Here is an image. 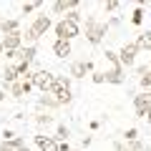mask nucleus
Wrapping results in <instances>:
<instances>
[{
	"instance_id": "nucleus-1",
	"label": "nucleus",
	"mask_w": 151,
	"mask_h": 151,
	"mask_svg": "<svg viewBox=\"0 0 151 151\" xmlns=\"http://www.w3.org/2000/svg\"><path fill=\"white\" fill-rule=\"evenodd\" d=\"M108 33V23H98L93 15L86 18V40L91 45H98L103 40V35Z\"/></svg>"
},
{
	"instance_id": "nucleus-2",
	"label": "nucleus",
	"mask_w": 151,
	"mask_h": 151,
	"mask_svg": "<svg viewBox=\"0 0 151 151\" xmlns=\"http://www.w3.org/2000/svg\"><path fill=\"white\" fill-rule=\"evenodd\" d=\"M53 78H55V76L50 73V70H45V68H40V70H30V73L25 76V81H30L33 88H38L40 93H48V91H50V86H53Z\"/></svg>"
},
{
	"instance_id": "nucleus-3",
	"label": "nucleus",
	"mask_w": 151,
	"mask_h": 151,
	"mask_svg": "<svg viewBox=\"0 0 151 151\" xmlns=\"http://www.w3.org/2000/svg\"><path fill=\"white\" fill-rule=\"evenodd\" d=\"M141 50H139V45L131 40V43H124L121 45V50L116 55H119V63H121V68H134L136 65V55H139Z\"/></svg>"
},
{
	"instance_id": "nucleus-4",
	"label": "nucleus",
	"mask_w": 151,
	"mask_h": 151,
	"mask_svg": "<svg viewBox=\"0 0 151 151\" xmlns=\"http://www.w3.org/2000/svg\"><path fill=\"white\" fill-rule=\"evenodd\" d=\"M55 35H58V40H73V38L81 35V25H76V23H68V20H58L53 25Z\"/></svg>"
},
{
	"instance_id": "nucleus-5",
	"label": "nucleus",
	"mask_w": 151,
	"mask_h": 151,
	"mask_svg": "<svg viewBox=\"0 0 151 151\" xmlns=\"http://www.w3.org/2000/svg\"><path fill=\"white\" fill-rule=\"evenodd\" d=\"M134 111L136 119H146V113L151 111V91H141L134 96Z\"/></svg>"
},
{
	"instance_id": "nucleus-6",
	"label": "nucleus",
	"mask_w": 151,
	"mask_h": 151,
	"mask_svg": "<svg viewBox=\"0 0 151 151\" xmlns=\"http://www.w3.org/2000/svg\"><path fill=\"white\" fill-rule=\"evenodd\" d=\"M88 73H93V60H73L70 68H68L70 81H73V78H86Z\"/></svg>"
},
{
	"instance_id": "nucleus-7",
	"label": "nucleus",
	"mask_w": 151,
	"mask_h": 151,
	"mask_svg": "<svg viewBox=\"0 0 151 151\" xmlns=\"http://www.w3.org/2000/svg\"><path fill=\"white\" fill-rule=\"evenodd\" d=\"M28 28H30L38 38H43L45 33L53 28V20H50V15H45V13H43V15H35V18H33V23H30Z\"/></svg>"
},
{
	"instance_id": "nucleus-8",
	"label": "nucleus",
	"mask_w": 151,
	"mask_h": 151,
	"mask_svg": "<svg viewBox=\"0 0 151 151\" xmlns=\"http://www.w3.org/2000/svg\"><path fill=\"white\" fill-rule=\"evenodd\" d=\"M33 141H35V146H38L40 151H58V141H55V136L35 134V136H33Z\"/></svg>"
},
{
	"instance_id": "nucleus-9",
	"label": "nucleus",
	"mask_w": 151,
	"mask_h": 151,
	"mask_svg": "<svg viewBox=\"0 0 151 151\" xmlns=\"http://www.w3.org/2000/svg\"><path fill=\"white\" fill-rule=\"evenodd\" d=\"M78 5H81V0H55L50 5V13L53 15H63L68 10H78Z\"/></svg>"
},
{
	"instance_id": "nucleus-10",
	"label": "nucleus",
	"mask_w": 151,
	"mask_h": 151,
	"mask_svg": "<svg viewBox=\"0 0 151 151\" xmlns=\"http://www.w3.org/2000/svg\"><path fill=\"white\" fill-rule=\"evenodd\" d=\"M3 50H18V48H23V30H18V33H10V35H3Z\"/></svg>"
},
{
	"instance_id": "nucleus-11",
	"label": "nucleus",
	"mask_w": 151,
	"mask_h": 151,
	"mask_svg": "<svg viewBox=\"0 0 151 151\" xmlns=\"http://www.w3.org/2000/svg\"><path fill=\"white\" fill-rule=\"evenodd\" d=\"M70 53H73L70 40H58V38H55V43H53V55L55 58H68Z\"/></svg>"
},
{
	"instance_id": "nucleus-12",
	"label": "nucleus",
	"mask_w": 151,
	"mask_h": 151,
	"mask_svg": "<svg viewBox=\"0 0 151 151\" xmlns=\"http://www.w3.org/2000/svg\"><path fill=\"white\" fill-rule=\"evenodd\" d=\"M35 106L40 108V111H55V108H60V103L55 101L53 96H50V93H43V96H38V101H35Z\"/></svg>"
},
{
	"instance_id": "nucleus-13",
	"label": "nucleus",
	"mask_w": 151,
	"mask_h": 151,
	"mask_svg": "<svg viewBox=\"0 0 151 151\" xmlns=\"http://www.w3.org/2000/svg\"><path fill=\"white\" fill-rule=\"evenodd\" d=\"M0 30H3V35L18 33L20 30V20H18V18H3V20H0Z\"/></svg>"
},
{
	"instance_id": "nucleus-14",
	"label": "nucleus",
	"mask_w": 151,
	"mask_h": 151,
	"mask_svg": "<svg viewBox=\"0 0 151 151\" xmlns=\"http://www.w3.org/2000/svg\"><path fill=\"white\" fill-rule=\"evenodd\" d=\"M134 43L139 45V50H144V48H146V50H151V30H146V33H141V35L136 38Z\"/></svg>"
},
{
	"instance_id": "nucleus-15",
	"label": "nucleus",
	"mask_w": 151,
	"mask_h": 151,
	"mask_svg": "<svg viewBox=\"0 0 151 151\" xmlns=\"http://www.w3.org/2000/svg\"><path fill=\"white\" fill-rule=\"evenodd\" d=\"M33 121H35L38 129H48V126H53V116H50V113H38Z\"/></svg>"
},
{
	"instance_id": "nucleus-16",
	"label": "nucleus",
	"mask_w": 151,
	"mask_h": 151,
	"mask_svg": "<svg viewBox=\"0 0 151 151\" xmlns=\"http://www.w3.org/2000/svg\"><path fill=\"white\" fill-rule=\"evenodd\" d=\"M35 55H38L35 45H23V63H28V65H30L33 60H35Z\"/></svg>"
},
{
	"instance_id": "nucleus-17",
	"label": "nucleus",
	"mask_w": 151,
	"mask_h": 151,
	"mask_svg": "<svg viewBox=\"0 0 151 151\" xmlns=\"http://www.w3.org/2000/svg\"><path fill=\"white\" fill-rule=\"evenodd\" d=\"M8 91H10V96H13V98H18V101L25 96V91H23V81H15L13 86H8Z\"/></svg>"
},
{
	"instance_id": "nucleus-18",
	"label": "nucleus",
	"mask_w": 151,
	"mask_h": 151,
	"mask_svg": "<svg viewBox=\"0 0 151 151\" xmlns=\"http://www.w3.org/2000/svg\"><path fill=\"white\" fill-rule=\"evenodd\" d=\"M139 86H141V91H151V68L139 76Z\"/></svg>"
},
{
	"instance_id": "nucleus-19",
	"label": "nucleus",
	"mask_w": 151,
	"mask_h": 151,
	"mask_svg": "<svg viewBox=\"0 0 151 151\" xmlns=\"http://www.w3.org/2000/svg\"><path fill=\"white\" fill-rule=\"evenodd\" d=\"M68 136H70V129H68V126H65V124H58V126H55V141H68Z\"/></svg>"
},
{
	"instance_id": "nucleus-20",
	"label": "nucleus",
	"mask_w": 151,
	"mask_h": 151,
	"mask_svg": "<svg viewBox=\"0 0 151 151\" xmlns=\"http://www.w3.org/2000/svg\"><path fill=\"white\" fill-rule=\"evenodd\" d=\"M63 20H68V23H76V25H78V23L83 20V15H81L78 10H68V13L63 15Z\"/></svg>"
},
{
	"instance_id": "nucleus-21",
	"label": "nucleus",
	"mask_w": 151,
	"mask_h": 151,
	"mask_svg": "<svg viewBox=\"0 0 151 151\" xmlns=\"http://www.w3.org/2000/svg\"><path fill=\"white\" fill-rule=\"evenodd\" d=\"M40 5H43L40 0H35V3H23V5H20V13H23V15H25V13H33V10H38Z\"/></svg>"
},
{
	"instance_id": "nucleus-22",
	"label": "nucleus",
	"mask_w": 151,
	"mask_h": 151,
	"mask_svg": "<svg viewBox=\"0 0 151 151\" xmlns=\"http://www.w3.org/2000/svg\"><path fill=\"white\" fill-rule=\"evenodd\" d=\"M131 23H134V25H141V23H144V8H136V10H134Z\"/></svg>"
},
{
	"instance_id": "nucleus-23",
	"label": "nucleus",
	"mask_w": 151,
	"mask_h": 151,
	"mask_svg": "<svg viewBox=\"0 0 151 151\" xmlns=\"http://www.w3.org/2000/svg\"><path fill=\"white\" fill-rule=\"evenodd\" d=\"M126 146H129V151H144V141H141V139H134V141H129Z\"/></svg>"
},
{
	"instance_id": "nucleus-24",
	"label": "nucleus",
	"mask_w": 151,
	"mask_h": 151,
	"mask_svg": "<svg viewBox=\"0 0 151 151\" xmlns=\"http://www.w3.org/2000/svg\"><path fill=\"white\" fill-rule=\"evenodd\" d=\"M134 139H139V129H129L124 134V144H129V141H134Z\"/></svg>"
},
{
	"instance_id": "nucleus-25",
	"label": "nucleus",
	"mask_w": 151,
	"mask_h": 151,
	"mask_svg": "<svg viewBox=\"0 0 151 151\" xmlns=\"http://www.w3.org/2000/svg\"><path fill=\"white\" fill-rule=\"evenodd\" d=\"M119 8H121L119 0H108L106 5H103V10H106V13H113V10H119Z\"/></svg>"
},
{
	"instance_id": "nucleus-26",
	"label": "nucleus",
	"mask_w": 151,
	"mask_h": 151,
	"mask_svg": "<svg viewBox=\"0 0 151 151\" xmlns=\"http://www.w3.org/2000/svg\"><path fill=\"white\" fill-rule=\"evenodd\" d=\"M55 81H58L60 86H65V88H70V83H73V81H70V76H55Z\"/></svg>"
},
{
	"instance_id": "nucleus-27",
	"label": "nucleus",
	"mask_w": 151,
	"mask_h": 151,
	"mask_svg": "<svg viewBox=\"0 0 151 151\" xmlns=\"http://www.w3.org/2000/svg\"><path fill=\"white\" fill-rule=\"evenodd\" d=\"M113 151H129V146H126L124 141H119V139H116V141H113Z\"/></svg>"
},
{
	"instance_id": "nucleus-28",
	"label": "nucleus",
	"mask_w": 151,
	"mask_h": 151,
	"mask_svg": "<svg viewBox=\"0 0 151 151\" xmlns=\"http://www.w3.org/2000/svg\"><path fill=\"white\" fill-rule=\"evenodd\" d=\"M91 81L93 83H103V73H101V70H93V73H91Z\"/></svg>"
},
{
	"instance_id": "nucleus-29",
	"label": "nucleus",
	"mask_w": 151,
	"mask_h": 151,
	"mask_svg": "<svg viewBox=\"0 0 151 151\" xmlns=\"http://www.w3.org/2000/svg\"><path fill=\"white\" fill-rule=\"evenodd\" d=\"M58 151H70V144L68 141H58Z\"/></svg>"
},
{
	"instance_id": "nucleus-30",
	"label": "nucleus",
	"mask_w": 151,
	"mask_h": 151,
	"mask_svg": "<svg viewBox=\"0 0 151 151\" xmlns=\"http://www.w3.org/2000/svg\"><path fill=\"white\" fill-rule=\"evenodd\" d=\"M3 136H5V141H13V139H15V136H18V134H13V131H5V134H3Z\"/></svg>"
},
{
	"instance_id": "nucleus-31",
	"label": "nucleus",
	"mask_w": 151,
	"mask_h": 151,
	"mask_svg": "<svg viewBox=\"0 0 151 151\" xmlns=\"http://www.w3.org/2000/svg\"><path fill=\"white\" fill-rule=\"evenodd\" d=\"M91 144H93V139H91V136H86V139H83V149H88Z\"/></svg>"
},
{
	"instance_id": "nucleus-32",
	"label": "nucleus",
	"mask_w": 151,
	"mask_h": 151,
	"mask_svg": "<svg viewBox=\"0 0 151 151\" xmlns=\"http://www.w3.org/2000/svg\"><path fill=\"white\" fill-rule=\"evenodd\" d=\"M0 151H13V149H10V146L5 144V141H3V144H0Z\"/></svg>"
},
{
	"instance_id": "nucleus-33",
	"label": "nucleus",
	"mask_w": 151,
	"mask_h": 151,
	"mask_svg": "<svg viewBox=\"0 0 151 151\" xmlns=\"http://www.w3.org/2000/svg\"><path fill=\"white\" fill-rule=\"evenodd\" d=\"M5 101V91H3V88H0V103Z\"/></svg>"
},
{
	"instance_id": "nucleus-34",
	"label": "nucleus",
	"mask_w": 151,
	"mask_h": 151,
	"mask_svg": "<svg viewBox=\"0 0 151 151\" xmlns=\"http://www.w3.org/2000/svg\"><path fill=\"white\" fill-rule=\"evenodd\" d=\"M146 124H149V126H151V111H149V113H146Z\"/></svg>"
},
{
	"instance_id": "nucleus-35",
	"label": "nucleus",
	"mask_w": 151,
	"mask_h": 151,
	"mask_svg": "<svg viewBox=\"0 0 151 151\" xmlns=\"http://www.w3.org/2000/svg\"><path fill=\"white\" fill-rule=\"evenodd\" d=\"M18 151H33V149H28V146H23V149H18Z\"/></svg>"
},
{
	"instance_id": "nucleus-36",
	"label": "nucleus",
	"mask_w": 151,
	"mask_h": 151,
	"mask_svg": "<svg viewBox=\"0 0 151 151\" xmlns=\"http://www.w3.org/2000/svg\"><path fill=\"white\" fill-rule=\"evenodd\" d=\"M3 53H5V50H3V43H0V58H3Z\"/></svg>"
},
{
	"instance_id": "nucleus-37",
	"label": "nucleus",
	"mask_w": 151,
	"mask_h": 151,
	"mask_svg": "<svg viewBox=\"0 0 151 151\" xmlns=\"http://www.w3.org/2000/svg\"><path fill=\"white\" fill-rule=\"evenodd\" d=\"M144 151H151V146H144Z\"/></svg>"
}]
</instances>
